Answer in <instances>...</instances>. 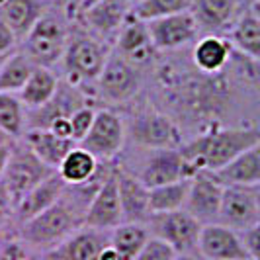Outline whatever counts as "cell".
Wrapping results in <instances>:
<instances>
[{
	"label": "cell",
	"instance_id": "obj_31",
	"mask_svg": "<svg viewBox=\"0 0 260 260\" xmlns=\"http://www.w3.org/2000/svg\"><path fill=\"white\" fill-rule=\"evenodd\" d=\"M36 67L38 65H34V61L20 49L8 55L0 67V92L20 94L31 77V73L36 71Z\"/></svg>",
	"mask_w": 260,
	"mask_h": 260
},
{
	"label": "cell",
	"instance_id": "obj_22",
	"mask_svg": "<svg viewBox=\"0 0 260 260\" xmlns=\"http://www.w3.org/2000/svg\"><path fill=\"white\" fill-rule=\"evenodd\" d=\"M67 190V182L61 178L59 172H55L53 176H49L45 182H41L36 186L29 194H26L16 206V221H18V229L20 225H24L26 221L34 219L36 215H39L41 211H45L47 208H51L53 204H57Z\"/></svg>",
	"mask_w": 260,
	"mask_h": 260
},
{
	"label": "cell",
	"instance_id": "obj_42",
	"mask_svg": "<svg viewBox=\"0 0 260 260\" xmlns=\"http://www.w3.org/2000/svg\"><path fill=\"white\" fill-rule=\"evenodd\" d=\"M10 151H12V141H8V143H0V182H2V178H4L6 167H8Z\"/></svg>",
	"mask_w": 260,
	"mask_h": 260
},
{
	"label": "cell",
	"instance_id": "obj_47",
	"mask_svg": "<svg viewBox=\"0 0 260 260\" xmlns=\"http://www.w3.org/2000/svg\"><path fill=\"white\" fill-rule=\"evenodd\" d=\"M8 141H12V139H10V137H8L4 131L0 129V143H8Z\"/></svg>",
	"mask_w": 260,
	"mask_h": 260
},
{
	"label": "cell",
	"instance_id": "obj_25",
	"mask_svg": "<svg viewBox=\"0 0 260 260\" xmlns=\"http://www.w3.org/2000/svg\"><path fill=\"white\" fill-rule=\"evenodd\" d=\"M22 141L45 165H49L55 170L61 167L63 158L77 147V143L73 139H61L49 129H26V133L22 135Z\"/></svg>",
	"mask_w": 260,
	"mask_h": 260
},
{
	"label": "cell",
	"instance_id": "obj_30",
	"mask_svg": "<svg viewBox=\"0 0 260 260\" xmlns=\"http://www.w3.org/2000/svg\"><path fill=\"white\" fill-rule=\"evenodd\" d=\"M151 233L143 223H121L119 227L112 229L110 233V245L121 254L123 260H133L141 248L149 243Z\"/></svg>",
	"mask_w": 260,
	"mask_h": 260
},
{
	"label": "cell",
	"instance_id": "obj_2",
	"mask_svg": "<svg viewBox=\"0 0 260 260\" xmlns=\"http://www.w3.org/2000/svg\"><path fill=\"white\" fill-rule=\"evenodd\" d=\"M84 213L86 209L80 208L73 198L63 194V198L51 208L20 225L16 235L31 252H41L45 256L84 225Z\"/></svg>",
	"mask_w": 260,
	"mask_h": 260
},
{
	"label": "cell",
	"instance_id": "obj_39",
	"mask_svg": "<svg viewBox=\"0 0 260 260\" xmlns=\"http://www.w3.org/2000/svg\"><path fill=\"white\" fill-rule=\"evenodd\" d=\"M18 47H20V39L16 38V34L8 27V24L0 18V57L12 55L18 51Z\"/></svg>",
	"mask_w": 260,
	"mask_h": 260
},
{
	"label": "cell",
	"instance_id": "obj_13",
	"mask_svg": "<svg viewBox=\"0 0 260 260\" xmlns=\"http://www.w3.org/2000/svg\"><path fill=\"white\" fill-rule=\"evenodd\" d=\"M198 256L202 260H250L243 233L225 227L221 223L202 227Z\"/></svg>",
	"mask_w": 260,
	"mask_h": 260
},
{
	"label": "cell",
	"instance_id": "obj_34",
	"mask_svg": "<svg viewBox=\"0 0 260 260\" xmlns=\"http://www.w3.org/2000/svg\"><path fill=\"white\" fill-rule=\"evenodd\" d=\"M188 10H192V0H141L131 8V16L149 24L153 20H160Z\"/></svg>",
	"mask_w": 260,
	"mask_h": 260
},
{
	"label": "cell",
	"instance_id": "obj_11",
	"mask_svg": "<svg viewBox=\"0 0 260 260\" xmlns=\"http://www.w3.org/2000/svg\"><path fill=\"white\" fill-rule=\"evenodd\" d=\"M112 51L141 71L155 61V55L158 53L149 34V26L131 14L121 29L117 31Z\"/></svg>",
	"mask_w": 260,
	"mask_h": 260
},
{
	"label": "cell",
	"instance_id": "obj_14",
	"mask_svg": "<svg viewBox=\"0 0 260 260\" xmlns=\"http://www.w3.org/2000/svg\"><path fill=\"white\" fill-rule=\"evenodd\" d=\"M147 26H149V34L153 38L156 51L182 49L190 43H196L198 36H200V26L190 10L172 14L167 18H160V20H153Z\"/></svg>",
	"mask_w": 260,
	"mask_h": 260
},
{
	"label": "cell",
	"instance_id": "obj_37",
	"mask_svg": "<svg viewBox=\"0 0 260 260\" xmlns=\"http://www.w3.org/2000/svg\"><path fill=\"white\" fill-rule=\"evenodd\" d=\"M29 252L31 250L24 245V241L18 235L0 239V260H27Z\"/></svg>",
	"mask_w": 260,
	"mask_h": 260
},
{
	"label": "cell",
	"instance_id": "obj_51",
	"mask_svg": "<svg viewBox=\"0 0 260 260\" xmlns=\"http://www.w3.org/2000/svg\"><path fill=\"white\" fill-rule=\"evenodd\" d=\"M4 59H6V57H0V67H2V63H4Z\"/></svg>",
	"mask_w": 260,
	"mask_h": 260
},
{
	"label": "cell",
	"instance_id": "obj_38",
	"mask_svg": "<svg viewBox=\"0 0 260 260\" xmlns=\"http://www.w3.org/2000/svg\"><path fill=\"white\" fill-rule=\"evenodd\" d=\"M174 258H176V252L167 243H162L160 239L151 237L149 243L141 248V252L133 260H174Z\"/></svg>",
	"mask_w": 260,
	"mask_h": 260
},
{
	"label": "cell",
	"instance_id": "obj_8",
	"mask_svg": "<svg viewBox=\"0 0 260 260\" xmlns=\"http://www.w3.org/2000/svg\"><path fill=\"white\" fill-rule=\"evenodd\" d=\"M125 139H127V127L123 119L114 110H96V117L88 135L78 145L98 160L112 162L123 149Z\"/></svg>",
	"mask_w": 260,
	"mask_h": 260
},
{
	"label": "cell",
	"instance_id": "obj_12",
	"mask_svg": "<svg viewBox=\"0 0 260 260\" xmlns=\"http://www.w3.org/2000/svg\"><path fill=\"white\" fill-rule=\"evenodd\" d=\"M260 221V209L254 186H225L219 223L245 233Z\"/></svg>",
	"mask_w": 260,
	"mask_h": 260
},
{
	"label": "cell",
	"instance_id": "obj_24",
	"mask_svg": "<svg viewBox=\"0 0 260 260\" xmlns=\"http://www.w3.org/2000/svg\"><path fill=\"white\" fill-rule=\"evenodd\" d=\"M233 43L223 36H204L192 49L194 65L202 75H217L231 61Z\"/></svg>",
	"mask_w": 260,
	"mask_h": 260
},
{
	"label": "cell",
	"instance_id": "obj_32",
	"mask_svg": "<svg viewBox=\"0 0 260 260\" xmlns=\"http://www.w3.org/2000/svg\"><path fill=\"white\" fill-rule=\"evenodd\" d=\"M0 129L12 141L22 139L27 129V110L20 96L12 92H0Z\"/></svg>",
	"mask_w": 260,
	"mask_h": 260
},
{
	"label": "cell",
	"instance_id": "obj_18",
	"mask_svg": "<svg viewBox=\"0 0 260 260\" xmlns=\"http://www.w3.org/2000/svg\"><path fill=\"white\" fill-rule=\"evenodd\" d=\"M110 233L82 225L78 231L45 254V260H100V254L110 247Z\"/></svg>",
	"mask_w": 260,
	"mask_h": 260
},
{
	"label": "cell",
	"instance_id": "obj_9",
	"mask_svg": "<svg viewBox=\"0 0 260 260\" xmlns=\"http://www.w3.org/2000/svg\"><path fill=\"white\" fill-rule=\"evenodd\" d=\"M127 127V125H125ZM129 139L143 149H178L182 145L180 131L169 116L160 112H139L129 123Z\"/></svg>",
	"mask_w": 260,
	"mask_h": 260
},
{
	"label": "cell",
	"instance_id": "obj_10",
	"mask_svg": "<svg viewBox=\"0 0 260 260\" xmlns=\"http://www.w3.org/2000/svg\"><path fill=\"white\" fill-rule=\"evenodd\" d=\"M223 186L213 172H196L192 176L190 192L184 209L196 217L202 225L219 223V211H221L223 200Z\"/></svg>",
	"mask_w": 260,
	"mask_h": 260
},
{
	"label": "cell",
	"instance_id": "obj_43",
	"mask_svg": "<svg viewBox=\"0 0 260 260\" xmlns=\"http://www.w3.org/2000/svg\"><path fill=\"white\" fill-rule=\"evenodd\" d=\"M84 0H63V10H65L67 18H78V12L82 8Z\"/></svg>",
	"mask_w": 260,
	"mask_h": 260
},
{
	"label": "cell",
	"instance_id": "obj_52",
	"mask_svg": "<svg viewBox=\"0 0 260 260\" xmlns=\"http://www.w3.org/2000/svg\"><path fill=\"white\" fill-rule=\"evenodd\" d=\"M27 260H29V258H27Z\"/></svg>",
	"mask_w": 260,
	"mask_h": 260
},
{
	"label": "cell",
	"instance_id": "obj_26",
	"mask_svg": "<svg viewBox=\"0 0 260 260\" xmlns=\"http://www.w3.org/2000/svg\"><path fill=\"white\" fill-rule=\"evenodd\" d=\"M213 174L223 186H260V143L252 145Z\"/></svg>",
	"mask_w": 260,
	"mask_h": 260
},
{
	"label": "cell",
	"instance_id": "obj_15",
	"mask_svg": "<svg viewBox=\"0 0 260 260\" xmlns=\"http://www.w3.org/2000/svg\"><path fill=\"white\" fill-rule=\"evenodd\" d=\"M141 182L151 190L162 184L176 182L182 178H190V170L184 160L180 149H153L145 158L139 174H135Z\"/></svg>",
	"mask_w": 260,
	"mask_h": 260
},
{
	"label": "cell",
	"instance_id": "obj_16",
	"mask_svg": "<svg viewBox=\"0 0 260 260\" xmlns=\"http://www.w3.org/2000/svg\"><path fill=\"white\" fill-rule=\"evenodd\" d=\"M131 14V4L127 0H100L78 14V22L90 29L100 39H116L117 31L125 24Z\"/></svg>",
	"mask_w": 260,
	"mask_h": 260
},
{
	"label": "cell",
	"instance_id": "obj_41",
	"mask_svg": "<svg viewBox=\"0 0 260 260\" xmlns=\"http://www.w3.org/2000/svg\"><path fill=\"white\" fill-rule=\"evenodd\" d=\"M47 129L51 131V133H55L57 137H61V139H73V125H71V117H59V119H55ZM73 141H75V139H73ZM75 143H77V141H75Z\"/></svg>",
	"mask_w": 260,
	"mask_h": 260
},
{
	"label": "cell",
	"instance_id": "obj_45",
	"mask_svg": "<svg viewBox=\"0 0 260 260\" xmlns=\"http://www.w3.org/2000/svg\"><path fill=\"white\" fill-rule=\"evenodd\" d=\"M174 260H202L198 254H176Z\"/></svg>",
	"mask_w": 260,
	"mask_h": 260
},
{
	"label": "cell",
	"instance_id": "obj_20",
	"mask_svg": "<svg viewBox=\"0 0 260 260\" xmlns=\"http://www.w3.org/2000/svg\"><path fill=\"white\" fill-rule=\"evenodd\" d=\"M204 36H221L231 31L239 18V0H192V10Z\"/></svg>",
	"mask_w": 260,
	"mask_h": 260
},
{
	"label": "cell",
	"instance_id": "obj_17",
	"mask_svg": "<svg viewBox=\"0 0 260 260\" xmlns=\"http://www.w3.org/2000/svg\"><path fill=\"white\" fill-rule=\"evenodd\" d=\"M117 169V167H116ZM116 169L110 174L100 190L96 192L94 200L84 213V225L100 231H112L123 223V209L119 200V188H117Z\"/></svg>",
	"mask_w": 260,
	"mask_h": 260
},
{
	"label": "cell",
	"instance_id": "obj_46",
	"mask_svg": "<svg viewBox=\"0 0 260 260\" xmlns=\"http://www.w3.org/2000/svg\"><path fill=\"white\" fill-rule=\"evenodd\" d=\"M96 2H100V0H84V2H82L80 12H82V10H86V8H88V6H92V4H96ZM80 12H78V14H80Z\"/></svg>",
	"mask_w": 260,
	"mask_h": 260
},
{
	"label": "cell",
	"instance_id": "obj_7",
	"mask_svg": "<svg viewBox=\"0 0 260 260\" xmlns=\"http://www.w3.org/2000/svg\"><path fill=\"white\" fill-rule=\"evenodd\" d=\"M141 84V69L129 65L112 51L106 61L104 71L96 80V92L108 104H125L139 94Z\"/></svg>",
	"mask_w": 260,
	"mask_h": 260
},
{
	"label": "cell",
	"instance_id": "obj_33",
	"mask_svg": "<svg viewBox=\"0 0 260 260\" xmlns=\"http://www.w3.org/2000/svg\"><path fill=\"white\" fill-rule=\"evenodd\" d=\"M190 184H192V176L151 188V211L153 213H167V211L184 209L186 200H188V192H190Z\"/></svg>",
	"mask_w": 260,
	"mask_h": 260
},
{
	"label": "cell",
	"instance_id": "obj_19",
	"mask_svg": "<svg viewBox=\"0 0 260 260\" xmlns=\"http://www.w3.org/2000/svg\"><path fill=\"white\" fill-rule=\"evenodd\" d=\"M119 200L123 209V223H143L147 225L151 211V190L145 186L131 170L116 169Z\"/></svg>",
	"mask_w": 260,
	"mask_h": 260
},
{
	"label": "cell",
	"instance_id": "obj_48",
	"mask_svg": "<svg viewBox=\"0 0 260 260\" xmlns=\"http://www.w3.org/2000/svg\"><path fill=\"white\" fill-rule=\"evenodd\" d=\"M254 190H256V202H258V209H260V186H254Z\"/></svg>",
	"mask_w": 260,
	"mask_h": 260
},
{
	"label": "cell",
	"instance_id": "obj_3",
	"mask_svg": "<svg viewBox=\"0 0 260 260\" xmlns=\"http://www.w3.org/2000/svg\"><path fill=\"white\" fill-rule=\"evenodd\" d=\"M112 53L108 41L94 36L90 29L78 22L69 29L65 55H63V71L67 75V82L80 88V84H96L100 73Z\"/></svg>",
	"mask_w": 260,
	"mask_h": 260
},
{
	"label": "cell",
	"instance_id": "obj_44",
	"mask_svg": "<svg viewBox=\"0 0 260 260\" xmlns=\"http://www.w3.org/2000/svg\"><path fill=\"white\" fill-rule=\"evenodd\" d=\"M100 260H123V258H121V254L117 252L116 248L110 245V247H106L104 250H102V254H100Z\"/></svg>",
	"mask_w": 260,
	"mask_h": 260
},
{
	"label": "cell",
	"instance_id": "obj_28",
	"mask_svg": "<svg viewBox=\"0 0 260 260\" xmlns=\"http://www.w3.org/2000/svg\"><path fill=\"white\" fill-rule=\"evenodd\" d=\"M229 36L235 49H239L250 61L260 63V18L250 8L239 14Z\"/></svg>",
	"mask_w": 260,
	"mask_h": 260
},
{
	"label": "cell",
	"instance_id": "obj_29",
	"mask_svg": "<svg viewBox=\"0 0 260 260\" xmlns=\"http://www.w3.org/2000/svg\"><path fill=\"white\" fill-rule=\"evenodd\" d=\"M98 165H100V160L96 156L90 155L80 145H77L63 158V162L57 169V172L61 174V178L69 186H77V184H84L86 180H90L92 176L96 174V170H98Z\"/></svg>",
	"mask_w": 260,
	"mask_h": 260
},
{
	"label": "cell",
	"instance_id": "obj_4",
	"mask_svg": "<svg viewBox=\"0 0 260 260\" xmlns=\"http://www.w3.org/2000/svg\"><path fill=\"white\" fill-rule=\"evenodd\" d=\"M69 29L71 26L67 24L65 16H59L49 10L26 38L20 41L18 49L26 57H29L34 65L53 69L63 61Z\"/></svg>",
	"mask_w": 260,
	"mask_h": 260
},
{
	"label": "cell",
	"instance_id": "obj_21",
	"mask_svg": "<svg viewBox=\"0 0 260 260\" xmlns=\"http://www.w3.org/2000/svg\"><path fill=\"white\" fill-rule=\"evenodd\" d=\"M82 106L86 104H84V96L80 88L61 80V86L49 104L39 110L27 112V129H47L55 119L71 117Z\"/></svg>",
	"mask_w": 260,
	"mask_h": 260
},
{
	"label": "cell",
	"instance_id": "obj_1",
	"mask_svg": "<svg viewBox=\"0 0 260 260\" xmlns=\"http://www.w3.org/2000/svg\"><path fill=\"white\" fill-rule=\"evenodd\" d=\"M260 143L258 127H215L208 133L186 141L178 149L188 165L190 174L217 172L233 162L241 153Z\"/></svg>",
	"mask_w": 260,
	"mask_h": 260
},
{
	"label": "cell",
	"instance_id": "obj_5",
	"mask_svg": "<svg viewBox=\"0 0 260 260\" xmlns=\"http://www.w3.org/2000/svg\"><path fill=\"white\" fill-rule=\"evenodd\" d=\"M57 170L45 165L22 139H16L12 141V151H10L8 167L2 182L8 188V192L12 194L14 202L18 206V202L24 196L29 194L41 182H45Z\"/></svg>",
	"mask_w": 260,
	"mask_h": 260
},
{
	"label": "cell",
	"instance_id": "obj_50",
	"mask_svg": "<svg viewBox=\"0 0 260 260\" xmlns=\"http://www.w3.org/2000/svg\"><path fill=\"white\" fill-rule=\"evenodd\" d=\"M6 2H8V0H0V8H2V6L6 4Z\"/></svg>",
	"mask_w": 260,
	"mask_h": 260
},
{
	"label": "cell",
	"instance_id": "obj_40",
	"mask_svg": "<svg viewBox=\"0 0 260 260\" xmlns=\"http://www.w3.org/2000/svg\"><path fill=\"white\" fill-rule=\"evenodd\" d=\"M243 241H245L250 260H260V221L243 233Z\"/></svg>",
	"mask_w": 260,
	"mask_h": 260
},
{
	"label": "cell",
	"instance_id": "obj_6",
	"mask_svg": "<svg viewBox=\"0 0 260 260\" xmlns=\"http://www.w3.org/2000/svg\"><path fill=\"white\" fill-rule=\"evenodd\" d=\"M202 223L186 209L153 213L147 221L151 237L167 243L176 254H198V243L202 235Z\"/></svg>",
	"mask_w": 260,
	"mask_h": 260
},
{
	"label": "cell",
	"instance_id": "obj_27",
	"mask_svg": "<svg viewBox=\"0 0 260 260\" xmlns=\"http://www.w3.org/2000/svg\"><path fill=\"white\" fill-rule=\"evenodd\" d=\"M59 86H61V80L53 69L36 67V71L31 73L26 86L22 88L18 96H20L22 104L26 106L27 112H31V110H39V108L49 104L59 90Z\"/></svg>",
	"mask_w": 260,
	"mask_h": 260
},
{
	"label": "cell",
	"instance_id": "obj_49",
	"mask_svg": "<svg viewBox=\"0 0 260 260\" xmlns=\"http://www.w3.org/2000/svg\"><path fill=\"white\" fill-rule=\"evenodd\" d=\"M127 2H129V4H131V8H133V6H135V4H139L141 0H127Z\"/></svg>",
	"mask_w": 260,
	"mask_h": 260
},
{
	"label": "cell",
	"instance_id": "obj_36",
	"mask_svg": "<svg viewBox=\"0 0 260 260\" xmlns=\"http://www.w3.org/2000/svg\"><path fill=\"white\" fill-rule=\"evenodd\" d=\"M94 117H96V110L90 106H82L78 108L77 112L71 116V125H73V139L77 141V145L88 135L92 123H94Z\"/></svg>",
	"mask_w": 260,
	"mask_h": 260
},
{
	"label": "cell",
	"instance_id": "obj_23",
	"mask_svg": "<svg viewBox=\"0 0 260 260\" xmlns=\"http://www.w3.org/2000/svg\"><path fill=\"white\" fill-rule=\"evenodd\" d=\"M47 12L49 0H8L0 8V18L22 41Z\"/></svg>",
	"mask_w": 260,
	"mask_h": 260
},
{
	"label": "cell",
	"instance_id": "obj_35",
	"mask_svg": "<svg viewBox=\"0 0 260 260\" xmlns=\"http://www.w3.org/2000/svg\"><path fill=\"white\" fill-rule=\"evenodd\" d=\"M12 231L18 233V221H16V202L4 182H0V239L10 237Z\"/></svg>",
	"mask_w": 260,
	"mask_h": 260
}]
</instances>
